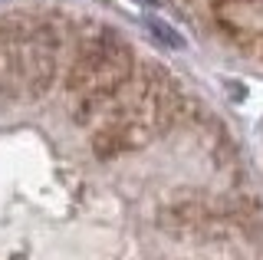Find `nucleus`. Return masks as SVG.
I'll use <instances>...</instances> for the list:
<instances>
[{
    "instance_id": "nucleus-1",
    "label": "nucleus",
    "mask_w": 263,
    "mask_h": 260,
    "mask_svg": "<svg viewBox=\"0 0 263 260\" xmlns=\"http://www.w3.org/2000/svg\"><path fill=\"white\" fill-rule=\"evenodd\" d=\"M135 72V50L115 30H96L79 43V53L69 69V96L79 125H96L112 96Z\"/></svg>"
},
{
    "instance_id": "nucleus-2",
    "label": "nucleus",
    "mask_w": 263,
    "mask_h": 260,
    "mask_svg": "<svg viewBox=\"0 0 263 260\" xmlns=\"http://www.w3.org/2000/svg\"><path fill=\"white\" fill-rule=\"evenodd\" d=\"M63 60V40L53 23L13 17V69L16 96H43L56 83Z\"/></svg>"
},
{
    "instance_id": "nucleus-3",
    "label": "nucleus",
    "mask_w": 263,
    "mask_h": 260,
    "mask_svg": "<svg viewBox=\"0 0 263 260\" xmlns=\"http://www.w3.org/2000/svg\"><path fill=\"white\" fill-rule=\"evenodd\" d=\"M217 23L237 36H263V0H220Z\"/></svg>"
},
{
    "instance_id": "nucleus-4",
    "label": "nucleus",
    "mask_w": 263,
    "mask_h": 260,
    "mask_svg": "<svg viewBox=\"0 0 263 260\" xmlns=\"http://www.w3.org/2000/svg\"><path fill=\"white\" fill-rule=\"evenodd\" d=\"M135 4H145V7H158L161 0H135Z\"/></svg>"
}]
</instances>
